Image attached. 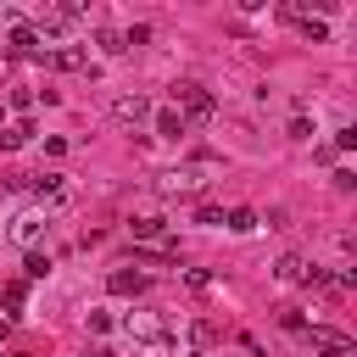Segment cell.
I'll use <instances>...</instances> for the list:
<instances>
[{"label":"cell","instance_id":"14","mask_svg":"<svg viewBox=\"0 0 357 357\" xmlns=\"http://www.w3.org/2000/svg\"><path fill=\"white\" fill-rule=\"evenodd\" d=\"M22 268H28V279H45V273H50V257H39V251H28V262H22Z\"/></svg>","mask_w":357,"mask_h":357},{"label":"cell","instance_id":"18","mask_svg":"<svg viewBox=\"0 0 357 357\" xmlns=\"http://www.w3.org/2000/svg\"><path fill=\"white\" fill-rule=\"evenodd\" d=\"M84 357H100V351H84Z\"/></svg>","mask_w":357,"mask_h":357},{"label":"cell","instance_id":"5","mask_svg":"<svg viewBox=\"0 0 357 357\" xmlns=\"http://www.w3.org/2000/svg\"><path fill=\"white\" fill-rule=\"evenodd\" d=\"M33 195H39V201H67V184H61V173H45V178L33 184Z\"/></svg>","mask_w":357,"mask_h":357},{"label":"cell","instance_id":"7","mask_svg":"<svg viewBox=\"0 0 357 357\" xmlns=\"http://www.w3.org/2000/svg\"><path fill=\"white\" fill-rule=\"evenodd\" d=\"M11 56H39V33L33 28H17L11 33Z\"/></svg>","mask_w":357,"mask_h":357},{"label":"cell","instance_id":"1","mask_svg":"<svg viewBox=\"0 0 357 357\" xmlns=\"http://www.w3.org/2000/svg\"><path fill=\"white\" fill-rule=\"evenodd\" d=\"M156 190H162V195H201V190H206V162L162 173V178H156Z\"/></svg>","mask_w":357,"mask_h":357},{"label":"cell","instance_id":"15","mask_svg":"<svg viewBox=\"0 0 357 357\" xmlns=\"http://www.w3.org/2000/svg\"><path fill=\"white\" fill-rule=\"evenodd\" d=\"M301 33H307V39H324V33H329V28H324V22H318V17H301Z\"/></svg>","mask_w":357,"mask_h":357},{"label":"cell","instance_id":"17","mask_svg":"<svg viewBox=\"0 0 357 357\" xmlns=\"http://www.w3.org/2000/svg\"><path fill=\"white\" fill-rule=\"evenodd\" d=\"M290 139H312V123L307 117H290Z\"/></svg>","mask_w":357,"mask_h":357},{"label":"cell","instance_id":"11","mask_svg":"<svg viewBox=\"0 0 357 357\" xmlns=\"http://www.w3.org/2000/svg\"><path fill=\"white\" fill-rule=\"evenodd\" d=\"M22 296H28V284H22V279H11V284H6V290H0V301H6V307H11V312H17V307H22Z\"/></svg>","mask_w":357,"mask_h":357},{"label":"cell","instance_id":"10","mask_svg":"<svg viewBox=\"0 0 357 357\" xmlns=\"http://www.w3.org/2000/svg\"><path fill=\"white\" fill-rule=\"evenodd\" d=\"M28 134H33L28 123H11V128H0V145H6V151H17V145H28Z\"/></svg>","mask_w":357,"mask_h":357},{"label":"cell","instance_id":"12","mask_svg":"<svg viewBox=\"0 0 357 357\" xmlns=\"http://www.w3.org/2000/svg\"><path fill=\"white\" fill-rule=\"evenodd\" d=\"M50 61H56V67H84V50H78V45H67V50H56Z\"/></svg>","mask_w":357,"mask_h":357},{"label":"cell","instance_id":"19","mask_svg":"<svg viewBox=\"0 0 357 357\" xmlns=\"http://www.w3.org/2000/svg\"><path fill=\"white\" fill-rule=\"evenodd\" d=\"M0 123H6V106H0Z\"/></svg>","mask_w":357,"mask_h":357},{"label":"cell","instance_id":"13","mask_svg":"<svg viewBox=\"0 0 357 357\" xmlns=\"http://www.w3.org/2000/svg\"><path fill=\"white\" fill-rule=\"evenodd\" d=\"M39 223H45L39 212H22V218H17V234H22V240H33V234H39Z\"/></svg>","mask_w":357,"mask_h":357},{"label":"cell","instance_id":"9","mask_svg":"<svg viewBox=\"0 0 357 357\" xmlns=\"http://www.w3.org/2000/svg\"><path fill=\"white\" fill-rule=\"evenodd\" d=\"M223 223H229L234 234H251V229H257V212H251V206H234V212H229Z\"/></svg>","mask_w":357,"mask_h":357},{"label":"cell","instance_id":"16","mask_svg":"<svg viewBox=\"0 0 357 357\" xmlns=\"http://www.w3.org/2000/svg\"><path fill=\"white\" fill-rule=\"evenodd\" d=\"M145 39H151V28L139 22V28H128V33H123V50H128V45H145Z\"/></svg>","mask_w":357,"mask_h":357},{"label":"cell","instance_id":"4","mask_svg":"<svg viewBox=\"0 0 357 357\" xmlns=\"http://www.w3.org/2000/svg\"><path fill=\"white\" fill-rule=\"evenodd\" d=\"M112 117H117V123H145V117H151V100H145V95H117V100H112Z\"/></svg>","mask_w":357,"mask_h":357},{"label":"cell","instance_id":"3","mask_svg":"<svg viewBox=\"0 0 357 357\" xmlns=\"http://www.w3.org/2000/svg\"><path fill=\"white\" fill-rule=\"evenodd\" d=\"M128 234H134L139 245H156V251H178V240H173V229H167L162 218H134V223H128Z\"/></svg>","mask_w":357,"mask_h":357},{"label":"cell","instance_id":"2","mask_svg":"<svg viewBox=\"0 0 357 357\" xmlns=\"http://www.w3.org/2000/svg\"><path fill=\"white\" fill-rule=\"evenodd\" d=\"M178 106H184L190 117H201V123H206V117L218 112V100H212V95L201 89V84H173V112H178Z\"/></svg>","mask_w":357,"mask_h":357},{"label":"cell","instance_id":"8","mask_svg":"<svg viewBox=\"0 0 357 357\" xmlns=\"http://www.w3.org/2000/svg\"><path fill=\"white\" fill-rule=\"evenodd\" d=\"M156 134L162 139H178L184 134V112H156Z\"/></svg>","mask_w":357,"mask_h":357},{"label":"cell","instance_id":"6","mask_svg":"<svg viewBox=\"0 0 357 357\" xmlns=\"http://www.w3.org/2000/svg\"><path fill=\"white\" fill-rule=\"evenodd\" d=\"M112 290H117V296H139V290H145V273H128V268H117V273H112Z\"/></svg>","mask_w":357,"mask_h":357}]
</instances>
